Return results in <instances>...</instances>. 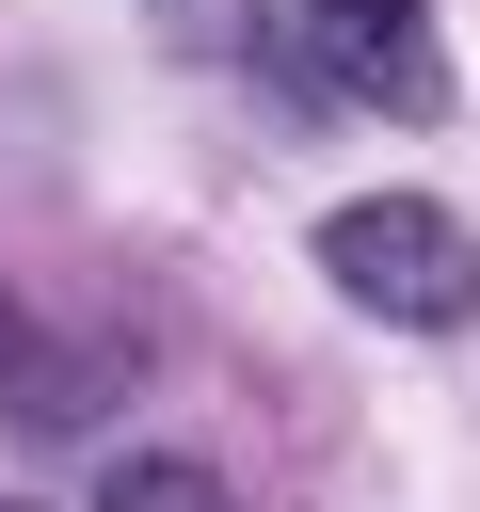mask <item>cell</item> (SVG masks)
I'll return each mask as SVG.
<instances>
[{
    "label": "cell",
    "mask_w": 480,
    "mask_h": 512,
    "mask_svg": "<svg viewBox=\"0 0 480 512\" xmlns=\"http://www.w3.org/2000/svg\"><path fill=\"white\" fill-rule=\"evenodd\" d=\"M320 272H336V304H368V320H400V336L480 320V240H464L432 192H352V208L320 224Z\"/></svg>",
    "instance_id": "obj_1"
},
{
    "label": "cell",
    "mask_w": 480,
    "mask_h": 512,
    "mask_svg": "<svg viewBox=\"0 0 480 512\" xmlns=\"http://www.w3.org/2000/svg\"><path fill=\"white\" fill-rule=\"evenodd\" d=\"M96 512H240V496H224L208 464H160V448H144V464H112V480H96Z\"/></svg>",
    "instance_id": "obj_4"
},
{
    "label": "cell",
    "mask_w": 480,
    "mask_h": 512,
    "mask_svg": "<svg viewBox=\"0 0 480 512\" xmlns=\"http://www.w3.org/2000/svg\"><path fill=\"white\" fill-rule=\"evenodd\" d=\"M320 32H336V64H352V96H400V112H432V48H416V0H320Z\"/></svg>",
    "instance_id": "obj_3"
},
{
    "label": "cell",
    "mask_w": 480,
    "mask_h": 512,
    "mask_svg": "<svg viewBox=\"0 0 480 512\" xmlns=\"http://www.w3.org/2000/svg\"><path fill=\"white\" fill-rule=\"evenodd\" d=\"M96 400H112V384H96L64 336H32V320H16V288H0V416H16V432H80Z\"/></svg>",
    "instance_id": "obj_2"
}]
</instances>
